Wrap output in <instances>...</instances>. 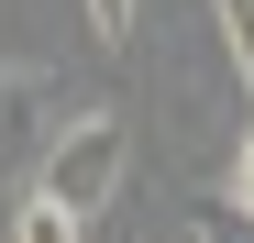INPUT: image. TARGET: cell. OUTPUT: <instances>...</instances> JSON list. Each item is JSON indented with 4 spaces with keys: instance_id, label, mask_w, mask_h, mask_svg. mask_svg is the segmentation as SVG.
Instances as JSON below:
<instances>
[{
    "instance_id": "52a82bcc",
    "label": "cell",
    "mask_w": 254,
    "mask_h": 243,
    "mask_svg": "<svg viewBox=\"0 0 254 243\" xmlns=\"http://www.w3.org/2000/svg\"><path fill=\"white\" fill-rule=\"evenodd\" d=\"M188 243H199V232H188Z\"/></svg>"
},
{
    "instance_id": "277c9868",
    "label": "cell",
    "mask_w": 254,
    "mask_h": 243,
    "mask_svg": "<svg viewBox=\"0 0 254 243\" xmlns=\"http://www.w3.org/2000/svg\"><path fill=\"white\" fill-rule=\"evenodd\" d=\"M210 33H221V56H232V89L254 100V0H199Z\"/></svg>"
},
{
    "instance_id": "6da1fadb",
    "label": "cell",
    "mask_w": 254,
    "mask_h": 243,
    "mask_svg": "<svg viewBox=\"0 0 254 243\" xmlns=\"http://www.w3.org/2000/svg\"><path fill=\"white\" fill-rule=\"evenodd\" d=\"M122 177H133V122L122 111H66V133L45 144V166H33V188L66 199V210H89V221L122 199Z\"/></svg>"
},
{
    "instance_id": "5b68a950",
    "label": "cell",
    "mask_w": 254,
    "mask_h": 243,
    "mask_svg": "<svg viewBox=\"0 0 254 243\" xmlns=\"http://www.w3.org/2000/svg\"><path fill=\"white\" fill-rule=\"evenodd\" d=\"M221 210H243V221H254V111L232 122V144H221Z\"/></svg>"
},
{
    "instance_id": "3957f363",
    "label": "cell",
    "mask_w": 254,
    "mask_h": 243,
    "mask_svg": "<svg viewBox=\"0 0 254 243\" xmlns=\"http://www.w3.org/2000/svg\"><path fill=\"white\" fill-rule=\"evenodd\" d=\"M0 232H11V243H89V210H66V199H45V188H22Z\"/></svg>"
},
{
    "instance_id": "8992f818",
    "label": "cell",
    "mask_w": 254,
    "mask_h": 243,
    "mask_svg": "<svg viewBox=\"0 0 254 243\" xmlns=\"http://www.w3.org/2000/svg\"><path fill=\"white\" fill-rule=\"evenodd\" d=\"M77 22H89L100 56H122V45H133V22H144V0H77Z\"/></svg>"
},
{
    "instance_id": "7a4b0ae2",
    "label": "cell",
    "mask_w": 254,
    "mask_h": 243,
    "mask_svg": "<svg viewBox=\"0 0 254 243\" xmlns=\"http://www.w3.org/2000/svg\"><path fill=\"white\" fill-rule=\"evenodd\" d=\"M56 133H66V77L33 66V56H0V177H11V166H45Z\"/></svg>"
}]
</instances>
